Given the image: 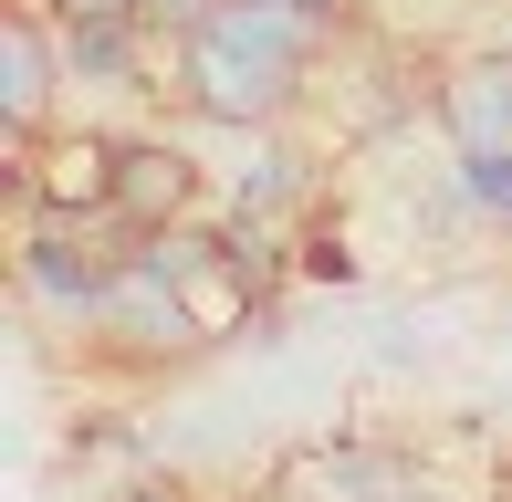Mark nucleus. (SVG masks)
Masks as SVG:
<instances>
[{"instance_id":"1","label":"nucleus","mask_w":512,"mask_h":502,"mask_svg":"<svg viewBox=\"0 0 512 502\" xmlns=\"http://www.w3.org/2000/svg\"><path fill=\"white\" fill-rule=\"evenodd\" d=\"M11 272H21V293H32V314H53L63 335H105L115 293H126V231H115V220H42L32 210Z\"/></svg>"},{"instance_id":"13","label":"nucleus","mask_w":512,"mask_h":502,"mask_svg":"<svg viewBox=\"0 0 512 502\" xmlns=\"http://www.w3.org/2000/svg\"><path fill=\"white\" fill-rule=\"evenodd\" d=\"M126 502H189V492H178V482H136Z\"/></svg>"},{"instance_id":"3","label":"nucleus","mask_w":512,"mask_h":502,"mask_svg":"<svg viewBox=\"0 0 512 502\" xmlns=\"http://www.w3.org/2000/svg\"><path fill=\"white\" fill-rule=\"evenodd\" d=\"M199 199H209L199 147H178V136H115V231H178V220H199Z\"/></svg>"},{"instance_id":"4","label":"nucleus","mask_w":512,"mask_h":502,"mask_svg":"<svg viewBox=\"0 0 512 502\" xmlns=\"http://www.w3.org/2000/svg\"><path fill=\"white\" fill-rule=\"evenodd\" d=\"M11 189L42 220H115V136H42L11 168Z\"/></svg>"},{"instance_id":"12","label":"nucleus","mask_w":512,"mask_h":502,"mask_svg":"<svg viewBox=\"0 0 512 502\" xmlns=\"http://www.w3.org/2000/svg\"><path fill=\"white\" fill-rule=\"evenodd\" d=\"M136 11H147V32H199L220 0H136Z\"/></svg>"},{"instance_id":"8","label":"nucleus","mask_w":512,"mask_h":502,"mask_svg":"<svg viewBox=\"0 0 512 502\" xmlns=\"http://www.w3.org/2000/svg\"><path fill=\"white\" fill-rule=\"evenodd\" d=\"M314 492L324 502H418V471L398 461V450L335 440V450H314Z\"/></svg>"},{"instance_id":"5","label":"nucleus","mask_w":512,"mask_h":502,"mask_svg":"<svg viewBox=\"0 0 512 502\" xmlns=\"http://www.w3.org/2000/svg\"><path fill=\"white\" fill-rule=\"evenodd\" d=\"M53 74H63V32L42 21V0H21L0 21V126H42L53 116Z\"/></svg>"},{"instance_id":"10","label":"nucleus","mask_w":512,"mask_h":502,"mask_svg":"<svg viewBox=\"0 0 512 502\" xmlns=\"http://www.w3.org/2000/svg\"><path fill=\"white\" fill-rule=\"evenodd\" d=\"M450 210L481 231H512V147H460L450 157Z\"/></svg>"},{"instance_id":"9","label":"nucleus","mask_w":512,"mask_h":502,"mask_svg":"<svg viewBox=\"0 0 512 502\" xmlns=\"http://www.w3.org/2000/svg\"><path fill=\"white\" fill-rule=\"evenodd\" d=\"M304 189H314V168H304V157H293L272 126L251 136V147H241V168H230V210H262V220H283Z\"/></svg>"},{"instance_id":"11","label":"nucleus","mask_w":512,"mask_h":502,"mask_svg":"<svg viewBox=\"0 0 512 502\" xmlns=\"http://www.w3.org/2000/svg\"><path fill=\"white\" fill-rule=\"evenodd\" d=\"M293 272L304 283H356V251H345V231H304L293 241Z\"/></svg>"},{"instance_id":"2","label":"nucleus","mask_w":512,"mask_h":502,"mask_svg":"<svg viewBox=\"0 0 512 502\" xmlns=\"http://www.w3.org/2000/svg\"><path fill=\"white\" fill-rule=\"evenodd\" d=\"M178 95H189V116H209V126L262 136V126L293 116L304 63L272 53V42H251V32H230V21H199V32H178Z\"/></svg>"},{"instance_id":"6","label":"nucleus","mask_w":512,"mask_h":502,"mask_svg":"<svg viewBox=\"0 0 512 502\" xmlns=\"http://www.w3.org/2000/svg\"><path fill=\"white\" fill-rule=\"evenodd\" d=\"M147 53H157L147 21H74L63 32V84H84V95H147Z\"/></svg>"},{"instance_id":"7","label":"nucleus","mask_w":512,"mask_h":502,"mask_svg":"<svg viewBox=\"0 0 512 502\" xmlns=\"http://www.w3.org/2000/svg\"><path fill=\"white\" fill-rule=\"evenodd\" d=\"M439 116L460 147H512V53H471L439 84Z\"/></svg>"}]
</instances>
